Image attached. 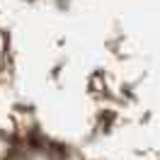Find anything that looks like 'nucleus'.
I'll list each match as a JSON object with an SVG mask.
<instances>
[]
</instances>
